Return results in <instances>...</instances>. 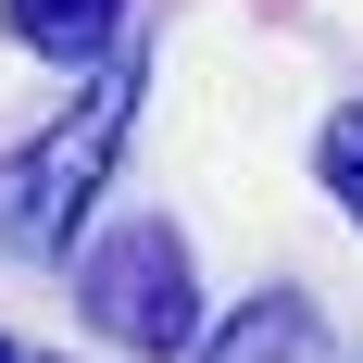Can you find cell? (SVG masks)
Returning a JSON list of instances; mask_svg holds the SVG:
<instances>
[{
    "instance_id": "cell-1",
    "label": "cell",
    "mask_w": 363,
    "mask_h": 363,
    "mask_svg": "<svg viewBox=\"0 0 363 363\" xmlns=\"http://www.w3.org/2000/svg\"><path fill=\"white\" fill-rule=\"evenodd\" d=\"M138 125V63H88V88L63 101V125H38L13 163H0V238L13 251H75V225H88V188L113 176V150Z\"/></svg>"
},
{
    "instance_id": "cell-2",
    "label": "cell",
    "mask_w": 363,
    "mask_h": 363,
    "mask_svg": "<svg viewBox=\"0 0 363 363\" xmlns=\"http://www.w3.org/2000/svg\"><path fill=\"white\" fill-rule=\"evenodd\" d=\"M75 313H88L113 351L176 363L188 338H201V276H188L176 225H163V213H125V225H101V238H75Z\"/></svg>"
},
{
    "instance_id": "cell-3",
    "label": "cell",
    "mask_w": 363,
    "mask_h": 363,
    "mask_svg": "<svg viewBox=\"0 0 363 363\" xmlns=\"http://www.w3.org/2000/svg\"><path fill=\"white\" fill-rule=\"evenodd\" d=\"M201 363H326V313L301 289H251L213 338H201Z\"/></svg>"
},
{
    "instance_id": "cell-4",
    "label": "cell",
    "mask_w": 363,
    "mask_h": 363,
    "mask_svg": "<svg viewBox=\"0 0 363 363\" xmlns=\"http://www.w3.org/2000/svg\"><path fill=\"white\" fill-rule=\"evenodd\" d=\"M0 13L38 63H113V38H125V0H0Z\"/></svg>"
},
{
    "instance_id": "cell-5",
    "label": "cell",
    "mask_w": 363,
    "mask_h": 363,
    "mask_svg": "<svg viewBox=\"0 0 363 363\" xmlns=\"http://www.w3.org/2000/svg\"><path fill=\"white\" fill-rule=\"evenodd\" d=\"M313 176H326V201L363 225V101H351V113H326V138H313Z\"/></svg>"
},
{
    "instance_id": "cell-6",
    "label": "cell",
    "mask_w": 363,
    "mask_h": 363,
    "mask_svg": "<svg viewBox=\"0 0 363 363\" xmlns=\"http://www.w3.org/2000/svg\"><path fill=\"white\" fill-rule=\"evenodd\" d=\"M0 363H38V351H13V338H0Z\"/></svg>"
}]
</instances>
